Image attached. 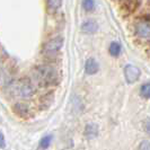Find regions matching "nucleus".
I'll use <instances>...</instances> for the list:
<instances>
[{
    "label": "nucleus",
    "mask_w": 150,
    "mask_h": 150,
    "mask_svg": "<svg viewBox=\"0 0 150 150\" xmlns=\"http://www.w3.org/2000/svg\"><path fill=\"white\" fill-rule=\"evenodd\" d=\"M34 77L41 86H50L57 83L58 74L57 70L50 66H41L35 69Z\"/></svg>",
    "instance_id": "nucleus-1"
},
{
    "label": "nucleus",
    "mask_w": 150,
    "mask_h": 150,
    "mask_svg": "<svg viewBox=\"0 0 150 150\" xmlns=\"http://www.w3.org/2000/svg\"><path fill=\"white\" fill-rule=\"evenodd\" d=\"M11 91L15 96L22 98H30L35 93V88H34V86L32 85L30 80L22 79V80H18L17 83L13 85Z\"/></svg>",
    "instance_id": "nucleus-2"
},
{
    "label": "nucleus",
    "mask_w": 150,
    "mask_h": 150,
    "mask_svg": "<svg viewBox=\"0 0 150 150\" xmlns=\"http://www.w3.org/2000/svg\"><path fill=\"white\" fill-rule=\"evenodd\" d=\"M63 45V38L61 36H58L55 38H52L51 41H49L44 46V52L46 54H54L57 53Z\"/></svg>",
    "instance_id": "nucleus-3"
},
{
    "label": "nucleus",
    "mask_w": 150,
    "mask_h": 150,
    "mask_svg": "<svg viewBox=\"0 0 150 150\" xmlns=\"http://www.w3.org/2000/svg\"><path fill=\"white\" fill-rule=\"evenodd\" d=\"M124 76L129 83H135L140 77V70L138 67H134L132 64H129L124 69Z\"/></svg>",
    "instance_id": "nucleus-4"
},
{
    "label": "nucleus",
    "mask_w": 150,
    "mask_h": 150,
    "mask_svg": "<svg viewBox=\"0 0 150 150\" xmlns=\"http://www.w3.org/2000/svg\"><path fill=\"white\" fill-rule=\"evenodd\" d=\"M135 33L140 38H149L150 36V23L147 21H141L135 26Z\"/></svg>",
    "instance_id": "nucleus-5"
},
{
    "label": "nucleus",
    "mask_w": 150,
    "mask_h": 150,
    "mask_svg": "<svg viewBox=\"0 0 150 150\" xmlns=\"http://www.w3.org/2000/svg\"><path fill=\"white\" fill-rule=\"evenodd\" d=\"M97 30H98L97 23L94 22V21H87V22L83 23V26H81V30H83V33H86V34H93V33H95Z\"/></svg>",
    "instance_id": "nucleus-6"
},
{
    "label": "nucleus",
    "mask_w": 150,
    "mask_h": 150,
    "mask_svg": "<svg viewBox=\"0 0 150 150\" xmlns=\"http://www.w3.org/2000/svg\"><path fill=\"white\" fill-rule=\"evenodd\" d=\"M98 134V127L95 123H89L86 125L85 128V135L88 138V139H94L96 138Z\"/></svg>",
    "instance_id": "nucleus-7"
},
{
    "label": "nucleus",
    "mask_w": 150,
    "mask_h": 150,
    "mask_svg": "<svg viewBox=\"0 0 150 150\" xmlns=\"http://www.w3.org/2000/svg\"><path fill=\"white\" fill-rule=\"evenodd\" d=\"M85 70L88 75H95L98 71V63L96 62V60L93 58L88 59L86 62V66H85Z\"/></svg>",
    "instance_id": "nucleus-8"
},
{
    "label": "nucleus",
    "mask_w": 150,
    "mask_h": 150,
    "mask_svg": "<svg viewBox=\"0 0 150 150\" xmlns=\"http://www.w3.org/2000/svg\"><path fill=\"white\" fill-rule=\"evenodd\" d=\"M61 2L62 0H47V9L51 13H54L61 6Z\"/></svg>",
    "instance_id": "nucleus-9"
},
{
    "label": "nucleus",
    "mask_w": 150,
    "mask_h": 150,
    "mask_svg": "<svg viewBox=\"0 0 150 150\" xmlns=\"http://www.w3.org/2000/svg\"><path fill=\"white\" fill-rule=\"evenodd\" d=\"M110 53L113 57H117L121 53V45L120 43H116V42H113L110 45Z\"/></svg>",
    "instance_id": "nucleus-10"
},
{
    "label": "nucleus",
    "mask_w": 150,
    "mask_h": 150,
    "mask_svg": "<svg viewBox=\"0 0 150 150\" xmlns=\"http://www.w3.org/2000/svg\"><path fill=\"white\" fill-rule=\"evenodd\" d=\"M15 110L18 112V114L22 115V116H26V115H27V112H28V108H27L26 104H22V103L15 105Z\"/></svg>",
    "instance_id": "nucleus-11"
},
{
    "label": "nucleus",
    "mask_w": 150,
    "mask_h": 150,
    "mask_svg": "<svg viewBox=\"0 0 150 150\" xmlns=\"http://www.w3.org/2000/svg\"><path fill=\"white\" fill-rule=\"evenodd\" d=\"M140 94L141 96L144 98H150V83H144L141 86V89H140Z\"/></svg>",
    "instance_id": "nucleus-12"
},
{
    "label": "nucleus",
    "mask_w": 150,
    "mask_h": 150,
    "mask_svg": "<svg viewBox=\"0 0 150 150\" xmlns=\"http://www.w3.org/2000/svg\"><path fill=\"white\" fill-rule=\"evenodd\" d=\"M83 7L86 11H91L95 8L94 0H83Z\"/></svg>",
    "instance_id": "nucleus-13"
},
{
    "label": "nucleus",
    "mask_w": 150,
    "mask_h": 150,
    "mask_svg": "<svg viewBox=\"0 0 150 150\" xmlns=\"http://www.w3.org/2000/svg\"><path fill=\"white\" fill-rule=\"evenodd\" d=\"M141 0H127V7L130 10H134L135 8L140 5Z\"/></svg>",
    "instance_id": "nucleus-14"
},
{
    "label": "nucleus",
    "mask_w": 150,
    "mask_h": 150,
    "mask_svg": "<svg viewBox=\"0 0 150 150\" xmlns=\"http://www.w3.org/2000/svg\"><path fill=\"white\" fill-rule=\"evenodd\" d=\"M52 141V137L51 135H46L44 137L42 140H41V142H40V146H41V148H47L49 146H50V143Z\"/></svg>",
    "instance_id": "nucleus-15"
},
{
    "label": "nucleus",
    "mask_w": 150,
    "mask_h": 150,
    "mask_svg": "<svg viewBox=\"0 0 150 150\" xmlns=\"http://www.w3.org/2000/svg\"><path fill=\"white\" fill-rule=\"evenodd\" d=\"M139 150H150V142L149 141H142L140 147H139Z\"/></svg>",
    "instance_id": "nucleus-16"
},
{
    "label": "nucleus",
    "mask_w": 150,
    "mask_h": 150,
    "mask_svg": "<svg viewBox=\"0 0 150 150\" xmlns=\"http://www.w3.org/2000/svg\"><path fill=\"white\" fill-rule=\"evenodd\" d=\"M143 125H144V130H146V132L150 135V119H147V120L144 121Z\"/></svg>",
    "instance_id": "nucleus-17"
},
{
    "label": "nucleus",
    "mask_w": 150,
    "mask_h": 150,
    "mask_svg": "<svg viewBox=\"0 0 150 150\" xmlns=\"http://www.w3.org/2000/svg\"><path fill=\"white\" fill-rule=\"evenodd\" d=\"M6 147V141H5V137L0 132V148H5Z\"/></svg>",
    "instance_id": "nucleus-18"
}]
</instances>
